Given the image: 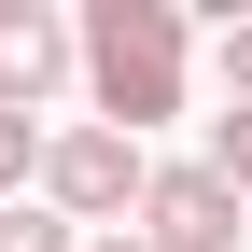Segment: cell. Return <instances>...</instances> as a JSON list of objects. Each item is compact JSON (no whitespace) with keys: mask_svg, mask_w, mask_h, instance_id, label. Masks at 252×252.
<instances>
[{"mask_svg":"<svg viewBox=\"0 0 252 252\" xmlns=\"http://www.w3.org/2000/svg\"><path fill=\"white\" fill-rule=\"evenodd\" d=\"M70 84L98 98L112 140L168 126L182 84H196V28H182V0H84V28H70Z\"/></svg>","mask_w":252,"mask_h":252,"instance_id":"1","label":"cell"},{"mask_svg":"<svg viewBox=\"0 0 252 252\" xmlns=\"http://www.w3.org/2000/svg\"><path fill=\"white\" fill-rule=\"evenodd\" d=\"M140 182H154L140 140H112V126H56V140H42V210L70 238H112L126 210H140Z\"/></svg>","mask_w":252,"mask_h":252,"instance_id":"2","label":"cell"},{"mask_svg":"<svg viewBox=\"0 0 252 252\" xmlns=\"http://www.w3.org/2000/svg\"><path fill=\"white\" fill-rule=\"evenodd\" d=\"M126 238H140V252H238V196H224L210 168H154Z\"/></svg>","mask_w":252,"mask_h":252,"instance_id":"3","label":"cell"},{"mask_svg":"<svg viewBox=\"0 0 252 252\" xmlns=\"http://www.w3.org/2000/svg\"><path fill=\"white\" fill-rule=\"evenodd\" d=\"M56 84H70V14H56V0H0V112L42 126Z\"/></svg>","mask_w":252,"mask_h":252,"instance_id":"4","label":"cell"},{"mask_svg":"<svg viewBox=\"0 0 252 252\" xmlns=\"http://www.w3.org/2000/svg\"><path fill=\"white\" fill-rule=\"evenodd\" d=\"M196 168H210V182L252 210V112H210V154H196Z\"/></svg>","mask_w":252,"mask_h":252,"instance_id":"5","label":"cell"},{"mask_svg":"<svg viewBox=\"0 0 252 252\" xmlns=\"http://www.w3.org/2000/svg\"><path fill=\"white\" fill-rule=\"evenodd\" d=\"M28 182H42V126H28V112H0V210H14Z\"/></svg>","mask_w":252,"mask_h":252,"instance_id":"6","label":"cell"},{"mask_svg":"<svg viewBox=\"0 0 252 252\" xmlns=\"http://www.w3.org/2000/svg\"><path fill=\"white\" fill-rule=\"evenodd\" d=\"M0 252H84V238L56 224V210H28V196H14V210H0Z\"/></svg>","mask_w":252,"mask_h":252,"instance_id":"7","label":"cell"},{"mask_svg":"<svg viewBox=\"0 0 252 252\" xmlns=\"http://www.w3.org/2000/svg\"><path fill=\"white\" fill-rule=\"evenodd\" d=\"M224 112H252V14L224 28Z\"/></svg>","mask_w":252,"mask_h":252,"instance_id":"8","label":"cell"},{"mask_svg":"<svg viewBox=\"0 0 252 252\" xmlns=\"http://www.w3.org/2000/svg\"><path fill=\"white\" fill-rule=\"evenodd\" d=\"M84 252H140V238H126V224H112V238H84Z\"/></svg>","mask_w":252,"mask_h":252,"instance_id":"9","label":"cell"}]
</instances>
